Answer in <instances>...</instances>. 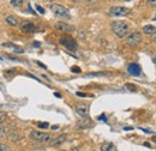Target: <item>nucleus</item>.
<instances>
[{
	"label": "nucleus",
	"mask_w": 156,
	"mask_h": 151,
	"mask_svg": "<svg viewBox=\"0 0 156 151\" xmlns=\"http://www.w3.org/2000/svg\"><path fill=\"white\" fill-rule=\"evenodd\" d=\"M29 138L31 140H35V142H39V143H48L52 137L47 133L39 132V131H31L29 134Z\"/></svg>",
	"instance_id": "f03ea898"
},
{
	"label": "nucleus",
	"mask_w": 156,
	"mask_h": 151,
	"mask_svg": "<svg viewBox=\"0 0 156 151\" xmlns=\"http://www.w3.org/2000/svg\"><path fill=\"white\" fill-rule=\"evenodd\" d=\"M6 23L11 26H18L20 25V19L16 16H7L6 17Z\"/></svg>",
	"instance_id": "2eb2a0df"
},
{
	"label": "nucleus",
	"mask_w": 156,
	"mask_h": 151,
	"mask_svg": "<svg viewBox=\"0 0 156 151\" xmlns=\"http://www.w3.org/2000/svg\"><path fill=\"white\" fill-rule=\"evenodd\" d=\"M2 47L10 49V51H11L12 53H15V54H20V53L24 52L23 48H20V47L16 46V44H12V43H2Z\"/></svg>",
	"instance_id": "ddd939ff"
},
{
	"label": "nucleus",
	"mask_w": 156,
	"mask_h": 151,
	"mask_svg": "<svg viewBox=\"0 0 156 151\" xmlns=\"http://www.w3.org/2000/svg\"><path fill=\"white\" fill-rule=\"evenodd\" d=\"M72 1H75V2H78V1H79V0H72Z\"/></svg>",
	"instance_id": "4c0bfd02"
},
{
	"label": "nucleus",
	"mask_w": 156,
	"mask_h": 151,
	"mask_svg": "<svg viewBox=\"0 0 156 151\" xmlns=\"http://www.w3.org/2000/svg\"><path fill=\"white\" fill-rule=\"evenodd\" d=\"M54 29L57 31H60V33H72L75 30V28L65 22H57L54 24Z\"/></svg>",
	"instance_id": "6e6552de"
},
{
	"label": "nucleus",
	"mask_w": 156,
	"mask_h": 151,
	"mask_svg": "<svg viewBox=\"0 0 156 151\" xmlns=\"http://www.w3.org/2000/svg\"><path fill=\"white\" fill-rule=\"evenodd\" d=\"M54 96H55V97H58V98H60V97H61V95L59 94V93H54Z\"/></svg>",
	"instance_id": "c756f323"
},
{
	"label": "nucleus",
	"mask_w": 156,
	"mask_h": 151,
	"mask_svg": "<svg viewBox=\"0 0 156 151\" xmlns=\"http://www.w3.org/2000/svg\"><path fill=\"white\" fill-rule=\"evenodd\" d=\"M87 1H93V0H87Z\"/></svg>",
	"instance_id": "58836bf2"
},
{
	"label": "nucleus",
	"mask_w": 156,
	"mask_h": 151,
	"mask_svg": "<svg viewBox=\"0 0 156 151\" xmlns=\"http://www.w3.org/2000/svg\"><path fill=\"white\" fill-rule=\"evenodd\" d=\"M51 128H52V130H58V128H59V126H58V125H54V126H52Z\"/></svg>",
	"instance_id": "c85d7f7f"
},
{
	"label": "nucleus",
	"mask_w": 156,
	"mask_h": 151,
	"mask_svg": "<svg viewBox=\"0 0 156 151\" xmlns=\"http://www.w3.org/2000/svg\"><path fill=\"white\" fill-rule=\"evenodd\" d=\"M77 96H79V97H87V96H89V95L84 94V93H77Z\"/></svg>",
	"instance_id": "cd10ccee"
},
{
	"label": "nucleus",
	"mask_w": 156,
	"mask_h": 151,
	"mask_svg": "<svg viewBox=\"0 0 156 151\" xmlns=\"http://www.w3.org/2000/svg\"><path fill=\"white\" fill-rule=\"evenodd\" d=\"M37 64H39L41 67H43V68H47V67H46V65H43V64H41V62H37Z\"/></svg>",
	"instance_id": "2f4dec72"
},
{
	"label": "nucleus",
	"mask_w": 156,
	"mask_h": 151,
	"mask_svg": "<svg viewBox=\"0 0 156 151\" xmlns=\"http://www.w3.org/2000/svg\"><path fill=\"white\" fill-rule=\"evenodd\" d=\"M37 126H39L40 128H48L49 127V125H48V122H37Z\"/></svg>",
	"instance_id": "412c9836"
},
{
	"label": "nucleus",
	"mask_w": 156,
	"mask_h": 151,
	"mask_svg": "<svg viewBox=\"0 0 156 151\" xmlns=\"http://www.w3.org/2000/svg\"><path fill=\"white\" fill-rule=\"evenodd\" d=\"M130 13V9L124 7V6H113L109 9V15L115 16V17H124Z\"/></svg>",
	"instance_id": "39448f33"
},
{
	"label": "nucleus",
	"mask_w": 156,
	"mask_h": 151,
	"mask_svg": "<svg viewBox=\"0 0 156 151\" xmlns=\"http://www.w3.org/2000/svg\"><path fill=\"white\" fill-rule=\"evenodd\" d=\"M112 30L113 33L117 35L119 38L126 37L130 33V28L127 25V23L122 22V20H115L112 23Z\"/></svg>",
	"instance_id": "f257e3e1"
},
{
	"label": "nucleus",
	"mask_w": 156,
	"mask_h": 151,
	"mask_svg": "<svg viewBox=\"0 0 156 151\" xmlns=\"http://www.w3.org/2000/svg\"><path fill=\"white\" fill-rule=\"evenodd\" d=\"M151 38H153L154 41H156V33L154 34V35H151Z\"/></svg>",
	"instance_id": "473e14b6"
},
{
	"label": "nucleus",
	"mask_w": 156,
	"mask_h": 151,
	"mask_svg": "<svg viewBox=\"0 0 156 151\" xmlns=\"http://www.w3.org/2000/svg\"><path fill=\"white\" fill-rule=\"evenodd\" d=\"M125 88H126L127 90H130V91H136V90H137V88L133 85V84H129V83L125 85Z\"/></svg>",
	"instance_id": "aec40b11"
},
{
	"label": "nucleus",
	"mask_w": 156,
	"mask_h": 151,
	"mask_svg": "<svg viewBox=\"0 0 156 151\" xmlns=\"http://www.w3.org/2000/svg\"><path fill=\"white\" fill-rule=\"evenodd\" d=\"M9 133H10V130L7 127L0 125V138H7Z\"/></svg>",
	"instance_id": "a211bd4d"
},
{
	"label": "nucleus",
	"mask_w": 156,
	"mask_h": 151,
	"mask_svg": "<svg viewBox=\"0 0 156 151\" xmlns=\"http://www.w3.org/2000/svg\"><path fill=\"white\" fill-rule=\"evenodd\" d=\"M43 1H46V2H51L52 0H43Z\"/></svg>",
	"instance_id": "e433bc0d"
},
{
	"label": "nucleus",
	"mask_w": 156,
	"mask_h": 151,
	"mask_svg": "<svg viewBox=\"0 0 156 151\" xmlns=\"http://www.w3.org/2000/svg\"><path fill=\"white\" fill-rule=\"evenodd\" d=\"M51 10H52V12H53L55 16H58L60 18H70V12H69V10L65 9L64 6L59 5V4H53V5L51 6Z\"/></svg>",
	"instance_id": "7ed1b4c3"
},
{
	"label": "nucleus",
	"mask_w": 156,
	"mask_h": 151,
	"mask_svg": "<svg viewBox=\"0 0 156 151\" xmlns=\"http://www.w3.org/2000/svg\"><path fill=\"white\" fill-rule=\"evenodd\" d=\"M153 62H154V64H156V57L153 58Z\"/></svg>",
	"instance_id": "c9c22d12"
},
{
	"label": "nucleus",
	"mask_w": 156,
	"mask_h": 151,
	"mask_svg": "<svg viewBox=\"0 0 156 151\" xmlns=\"http://www.w3.org/2000/svg\"><path fill=\"white\" fill-rule=\"evenodd\" d=\"M148 4L150 6H156V0H148Z\"/></svg>",
	"instance_id": "bb28decb"
},
{
	"label": "nucleus",
	"mask_w": 156,
	"mask_h": 151,
	"mask_svg": "<svg viewBox=\"0 0 156 151\" xmlns=\"http://www.w3.org/2000/svg\"><path fill=\"white\" fill-rule=\"evenodd\" d=\"M144 145H145V146H147V148H151V146H150V144H149V143H144Z\"/></svg>",
	"instance_id": "72a5a7b5"
},
{
	"label": "nucleus",
	"mask_w": 156,
	"mask_h": 151,
	"mask_svg": "<svg viewBox=\"0 0 156 151\" xmlns=\"http://www.w3.org/2000/svg\"><path fill=\"white\" fill-rule=\"evenodd\" d=\"M0 60H2V58H1V57H0Z\"/></svg>",
	"instance_id": "ea45409f"
},
{
	"label": "nucleus",
	"mask_w": 156,
	"mask_h": 151,
	"mask_svg": "<svg viewBox=\"0 0 156 151\" xmlns=\"http://www.w3.org/2000/svg\"><path fill=\"white\" fill-rule=\"evenodd\" d=\"M101 150L102 151H115L117 150V148H115L114 144H112V143H106V144H103V145L101 146Z\"/></svg>",
	"instance_id": "f3484780"
},
{
	"label": "nucleus",
	"mask_w": 156,
	"mask_h": 151,
	"mask_svg": "<svg viewBox=\"0 0 156 151\" xmlns=\"http://www.w3.org/2000/svg\"><path fill=\"white\" fill-rule=\"evenodd\" d=\"M71 71H72L73 73H79V72H80V68H79L78 66H72V67H71Z\"/></svg>",
	"instance_id": "b1692460"
},
{
	"label": "nucleus",
	"mask_w": 156,
	"mask_h": 151,
	"mask_svg": "<svg viewBox=\"0 0 156 151\" xmlns=\"http://www.w3.org/2000/svg\"><path fill=\"white\" fill-rule=\"evenodd\" d=\"M11 5L13 7H20L23 5V0H11Z\"/></svg>",
	"instance_id": "6ab92c4d"
},
{
	"label": "nucleus",
	"mask_w": 156,
	"mask_h": 151,
	"mask_svg": "<svg viewBox=\"0 0 156 151\" xmlns=\"http://www.w3.org/2000/svg\"><path fill=\"white\" fill-rule=\"evenodd\" d=\"M20 31H23V33L30 34V33H34V31L36 30V26H35V24H34L33 22H30V20H24V22L20 23Z\"/></svg>",
	"instance_id": "1a4fd4ad"
},
{
	"label": "nucleus",
	"mask_w": 156,
	"mask_h": 151,
	"mask_svg": "<svg viewBox=\"0 0 156 151\" xmlns=\"http://www.w3.org/2000/svg\"><path fill=\"white\" fill-rule=\"evenodd\" d=\"M75 111L79 116H89V104L84 102H78L75 106Z\"/></svg>",
	"instance_id": "0eeeda50"
},
{
	"label": "nucleus",
	"mask_w": 156,
	"mask_h": 151,
	"mask_svg": "<svg viewBox=\"0 0 156 151\" xmlns=\"http://www.w3.org/2000/svg\"><path fill=\"white\" fill-rule=\"evenodd\" d=\"M7 138H9L11 142H18V140H20V139L23 138V134L20 132H18V131H10Z\"/></svg>",
	"instance_id": "4468645a"
},
{
	"label": "nucleus",
	"mask_w": 156,
	"mask_h": 151,
	"mask_svg": "<svg viewBox=\"0 0 156 151\" xmlns=\"http://www.w3.org/2000/svg\"><path fill=\"white\" fill-rule=\"evenodd\" d=\"M125 131H129V130H133V127H124Z\"/></svg>",
	"instance_id": "7c9ffc66"
},
{
	"label": "nucleus",
	"mask_w": 156,
	"mask_h": 151,
	"mask_svg": "<svg viewBox=\"0 0 156 151\" xmlns=\"http://www.w3.org/2000/svg\"><path fill=\"white\" fill-rule=\"evenodd\" d=\"M36 10H37V11H39L40 13H42V15H43V13H44V9H43V7H41V6H40V5H36Z\"/></svg>",
	"instance_id": "393cba45"
},
{
	"label": "nucleus",
	"mask_w": 156,
	"mask_h": 151,
	"mask_svg": "<svg viewBox=\"0 0 156 151\" xmlns=\"http://www.w3.org/2000/svg\"><path fill=\"white\" fill-rule=\"evenodd\" d=\"M143 33H144L145 35L151 36V35H154L156 33V28L153 26V25H145V26L143 28Z\"/></svg>",
	"instance_id": "dca6fc26"
},
{
	"label": "nucleus",
	"mask_w": 156,
	"mask_h": 151,
	"mask_svg": "<svg viewBox=\"0 0 156 151\" xmlns=\"http://www.w3.org/2000/svg\"><path fill=\"white\" fill-rule=\"evenodd\" d=\"M60 44H62L65 48H67L69 51H72V52H76L78 48L77 42L73 38L70 37H61L60 38Z\"/></svg>",
	"instance_id": "423d86ee"
},
{
	"label": "nucleus",
	"mask_w": 156,
	"mask_h": 151,
	"mask_svg": "<svg viewBox=\"0 0 156 151\" xmlns=\"http://www.w3.org/2000/svg\"><path fill=\"white\" fill-rule=\"evenodd\" d=\"M66 139H67V135H66V134H60V135H57V137H54L53 139L51 138V140H49L48 143L51 144V146H54V148H57V146H60V145H62V144L66 142Z\"/></svg>",
	"instance_id": "9b49d317"
},
{
	"label": "nucleus",
	"mask_w": 156,
	"mask_h": 151,
	"mask_svg": "<svg viewBox=\"0 0 156 151\" xmlns=\"http://www.w3.org/2000/svg\"><path fill=\"white\" fill-rule=\"evenodd\" d=\"M98 120H103V121H107V118H106V115L105 114H102V115H100L98 118Z\"/></svg>",
	"instance_id": "a878e982"
},
{
	"label": "nucleus",
	"mask_w": 156,
	"mask_h": 151,
	"mask_svg": "<svg viewBox=\"0 0 156 151\" xmlns=\"http://www.w3.org/2000/svg\"><path fill=\"white\" fill-rule=\"evenodd\" d=\"M5 120H6V114L4 113V112H0V124L4 122Z\"/></svg>",
	"instance_id": "5701e85b"
},
{
	"label": "nucleus",
	"mask_w": 156,
	"mask_h": 151,
	"mask_svg": "<svg viewBox=\"0 0 156 151\" xmlns=\"http://www.w3.org/2000/svg\"><path fill=\"white\" fill-rule=\"evenodd\" d=\"M9 150H10V148H9L6 144L0 143V151H9Z\"/></svg>",
	"instance_id": "4be33fe9"
},
{
	"label": "nucleus",
	"mask_w": 156,
	"mask_h": 151,
	"mask_svg": "<svg viewBox=\"0 0 156 151\" xmlns=\"http://www.w3.org/2000/svg\"><path fill=\"white\" fill-rule=\"evenodd\" d=\"M142 68H140V66L138 65V64H135V62H132V64H130L129 66H127V71H129V73L132 76H139L140 75V71Z\"/></svg>",
	"instance_id": "f8f14e48"
},
{
	"label": "nucleus",
	"mask_w": 156,
	"mask_h": 151,
	"mask_svg": "<svg viewBox=\"0 0 156 151\" xmlns=\"http://www.w3.org/2000/svg\"><path fill=\"white\" fill-rule=\"evenodd\" d=\"M34 46H35V47H39L40 43H39V42H34Z\"/></svg>",
	"instance_id": "f704fd0d"
},
{
	"label": "nucleus",
	"mask_w": 156,
	"mask_h": 151,
	"mask_svg": "<svg viewBox=\"0 0 156 151\" xmlns=\"http://www.w3.org/2000/svg\"><path fill=\"white\" fill-rule=\"evenodd\" d=\"M155 19H156V18H155Z\"/></svg>",
	"instance_id": "a19ab883"
},
{
	"label": "nucleus",
	"mask_w": 156,
	"mask_h": 151,
	"mask_svg": "<svg viewBox=\"0 0 156 151\" xmlns=\"http://www.w3.org/2000/svg\"><path fill=\"white\" fill-rule=\"evenodd\" d=\"M142 42V35L139 33H131L126 36V44L130 47H137Z\"/></svg>",
	"instance_id": "20e7f679"
},
{
	"label": "nucleus",
	"mask_w": 156,
	"mask_h": 151,
	"mask_svg": "<svg viewBox=\"0 0 156 151\" xmlns=\"http://www.w3.org/2000/svg\"><path fill=\"white\" fill-rule=\"evenodd\" d=\"M93 125L91 120L89 119V116H82L76 124V127L78 130H85V128H90Z\"/></svg>",
	"instance_id": "9d476101"
}]
</instances>
